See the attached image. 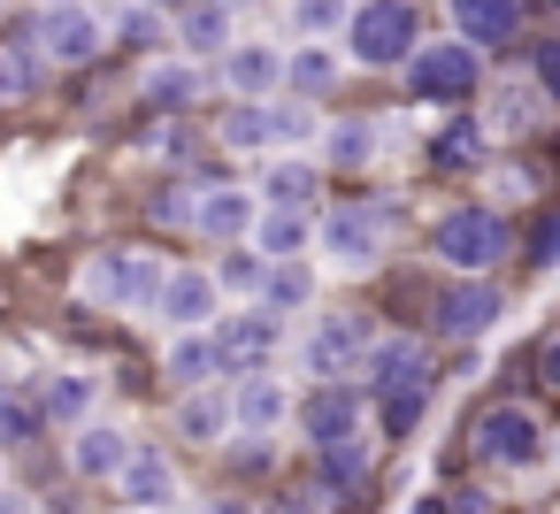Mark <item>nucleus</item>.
<instances>
[{
  "label": "nucleus",
  "mask_w": 560,
  "mask_h": 514,
  "mask_svg": "<svg viewBox=\"0 0 560 514\" xmlns=\"http://www.w3.org/2000/svg\"><path fill=\"white\" fill-rule=\"evenodd\" d=\"M476 154H483V124H468V116H453V124L430 139V162H438V170H476Z\"/></svg>",
  "instance_id": "obj_30"
},
{
  "label": "nucleus",
  "mask_w": 560,
  "mask_h": 514,
  "mask_svg": "<svg viewBox=\"0 0 560 514\" xmlns=\"http://www.w3.org/2000/svg\"><path fill=\"white\" fill-rule=\"evenodd\" d=\"M552 460H560V437H552Z\"/></svg>",
  "instance_id": "obj_45"
},
{
  "label": "nucleus",
  "mask_w": 560,
  "mask_h": 514,
  "mask_svg": "<svg viewBox=\"0 0 560 514\" xmlns=\"http://www.w3.org/2000/svg\"><path fill=\"white\" fill-rule=\"evenodd\" d=\"M200 62H154L147 70V85H139V101L147 108H185V101H200Z\"/></svg>",
  "instance_id": "obj_22"
},
{
  "label": "nucleus",
  "mask_w": 560,
  "mask_h": 514,
  "mask_svg": "<svg viewBox=\"0 0 560 514\" xmlns=\"http://www.w3.org/2000/svg\"><path fill=\"white\" fill-rule=\"evenodd\" d=\"M277 514H323V499H315V491H284Z\"/></svg>",
  "instance_id": "obj_41"
},
{
  "label": "nucleus",
  "mask_w": 560,
  "mask_h": 514,
  "mask_svg": "<svg viewBox=\"0 0 560 514\" xmlns=\"http://www.w3.org/2000/svg\"><path fill=\"white\" fill-rule=\"evenodd\" d=\"M116 483H124V499H131V506H147V514L177 499V468H170V453H162V445H131V453H124V468H116Z\"/></svg>",
  "instance_id": "obj_17"
},
{
  "label": "nucleus",
  "mask_w": 560,
  "mask_h": 514,
  "mask_svg": "<svg viewBox=\"0 0 560 514\" xmlns=\"http://www.w3.org/2000/svg\"><path fill=\"white\" fill-rule=\"evenodd\" d=\"M254 300H261V307H277V315H284V307H300V300H307V269H300V261L261 269V292H254Z\"/></svg>",
  "instance_id": "obj_33"
},
{
  "label": "nucleus",
  "mask_w": 560,
  "mask_h": 514,
  "mask_svg": "<svg viewBox=\"0 0 560 514\" xmlns=\"http://www.w3.org/2000/svg\"><path fill=\"white\" fill-rule=\"evenodd\" d=\"M376 147H384V131H376L369 116H346V124H330L323 162H330V170H369V162H376Z\"/></svg>",
  "instance_id": "obj_20"
},
{
  "label": "nucleus",
  "mask_w": 560,
  "mask_h": 514,
  "mask_svg": "<svg viewBox=\"0 0 560 514\" xmlns=\"http://www.w3.org/2000/svg\"><path fill=\"white\" fill-rule=\"evenodd\" d=\"M330 85H338L330 47H300V55H284V93H292V101H323Z\"/></svg>",
  "instance_id": "obj_24"
},
{
  "label": "nucleus",
  "mask_w": 560,
  "mask_h": 514,
  "mask_svg": "<svg viewBox=\"0 0 560 514\" xmlns=\"http://www.w3.org/2000/svg\"><path fill=\"white\" fill-rule=\"evenodd\" d=\"M483 85V70H476V47L468 39H415V55H407V93L415 101H468Z\"/></svg>",
  "instance_id": "obj_3"
},
{
  "label": "nucleus",
  "mask_w": 560,
  "mask_h": 514,
  "mask_svg": "<svg viewBox=\"0 0 560 514\" xmlns=\"http://www.w3.org/2000/svg\"><path fill=\"white\" fill-rule=\"evenodd\" d=\"M346 24H353V55L369 70L407 62L415 39H422V9H415V0H369V9H346Z\"/></svg>",
  "instance_id": "obj_2"
},
{
  "label": "nucleus",
  "mask_w": 560,
  "mask_h": 514,
  "mask_svg": "<svg viewBox=\"0 0 560 514\" xmlns=\"http://www.w3.org/2000/svg\"><path fill=\"white\" fill-rule=\"evenodd\" d=\"M162 277H170V269H162L154 254H124V246H108V254H93V261H85L78 292H85L93 307H154Z\"/></svg>",
  "instance_id": "obj_1"
},
{
  "label": "nucleus",
  "mask_w": 560,
  "mask_h": 514,
  "mask_svg": "<svg viewBox=\"0 0 560 514\" xmlns=\"http://www.w3.org/2000/svg\"><path fill=\"white\" fill-rule=\"evenodd\" d=\"M177 430H185V437H200V445H215V437L231 430V399H223V392H208V384H192V392H185V407H177Z\"/></svg>",
  "instance_id": "obj_25"
},
{
  "label": "nucleus",
  "mask_w": 560,
  "mask_h": 514,
  "mask_svg": "<svg viewBox=\"0 0 560 514\" xmlns=\"http://www.w3.org/2000/svg\"><path fill=\"white\" fill-rule=\"evenodd\" d=\"M529 261H560V215H545V223H537V238H529Z\"/></svg>",
  "instance_id": "obj_39"
},
{
  "label": "nucleus",
  "mask_w": 560,
  "mask_h": 514,
  "mask_svg": "<svg viewBox=\"0 0 560 514\" xmlns=\"http://www.w3.org/2000/svg\"><path fill=\"white\" fill-rule=\"evenodd\" d=\"M292 414V392L269 376V369H238V392H231V422L238 430H254V437H269L277 422Z\"/></svg>",
  "instance_id": "obj_14"
},
{
  "label": "nucleus",
  "mask_w": 560,
  "mask_h": 514,
  "mask_svg": "<svg viewBox=\"0 0 560 514\" xmlns=\"http://www.w3.org/2000/svg\"><path fill=\"white\" fill-rule=\"evenodd\" d=\"M537 453H545V430H537L529 407H483V414H476V460H491V468H529Z\"/></svg>",
  "instance_id": "obj_5"
},
{
  "label": "nucleus",
  "mask_w": 560,
  "mask_h": 514,
  "mask_svg": "<svg viewBox=\"0 0 560 514\" xmlns=\"http://www.w3.org/2000/svg\"><path fill=\"white\" fill-rule=\"evenodd\" d=\"M529 70H537V93H545V101H560V47H537V55H529Z\"/></svg>",
  "instance_id": "obj_38"
},
{
  "label": "nucleus",
  "mask_w": 560,
  "mask_h": 514,
  "mask_svg": "<svg viewBox=\"0 0 560 514\" xmlns=\"http://www.w3.org/2000/svg\"><path fill=\"white\" fill-rule=\"evenodd\" d=\"M93 392H101L93 376H55L39 414H47V422H85V414H93Z\"/></svg>",
  "instance_id": "obj_32"
},
{
  "label": "nucleus",
  "mask_w": 560,
  "mask_h": 514,
  "mask_svg": "<svg viewBox=\"0 0 560 514\" xmlns=\"http://www.w3.org/2000/svg\"><path fill=\"white\" fill-rule=\"evenodd\" d=\"M537 376H545V384H552V392H560V338H552V346H545V361H537Z\"/></svg>",
  "instance_id": "obj_42"
},
{
  "label": "nucleus",
  "mask_w": 560,
  "mask_h": 514,
  "mask_svg": "<svg viewBox=\"0 0 560 514\" xmlns=\"http://www.w3.org/2000/svg\"><path fill=\"white\" fill-rule=\"evenodd\" d=\"M223 85L238 101H277L284 93V55L277 47H254V39H231L223 47Z\"/></svg>",
  "instance_id": "obj_11"
},
{
  "label": "nucleus",
  "mask_w": 560,
  "mask_h": 514,
  "mask_svg": "<svg viewBox=\"0 0 560 514\" xmlns=\"http://www.w3.org/2000/svg\"><path fill=\"white\" fill-rule=\"evenodd\" d=\"M124 453H131V437H124L116 422H85V430L70 437V468H78V476H116Z\"/></svg>",
  "instance_id": "obj_19"
},
{
  "label": "nucleus",
  "mask_w": 560,
  "mask_h": 514,
  "mask_svg": "<svg viewBox=\"0 0 560 514\" xmlns=\"http://www.w3.org/2000/svg\"><path fill=\"white\" fill-rule=\"evenodd\" d=\"M101 16L93 9H78V0H55V9L39 16V55L47 62H62V70H85L93 55H101Z\"/></svg>",
  "instance_id": "obj_6"
},
{
  "label": "nucleus",
  "mask_w": 560,
  "mask_h": 514,
  "mask_svg": "<svg viewBox=\"0 0 560 514\" xmlns=\"http://www.w3.org/2000/svg\"><path fill=\"white\" fill-rule=\"evenodd\" d=\"M361 346H369V323L346 307V315H323L315 330H307V369L315 376H346L353 361H361Z\"/></svg>",
  "instance_id": "obj_13"
},
{
  "label": "nucleus",
  "mask_w": 560,
  "mask_h": 514,
  "mask_svg": "<svg viewBox=\"0 0 560 514\" xmlns=\"http://www.w3.org/2000/svg\"><path fill=\"white\" fill-rule=\"evenodd\" d=\"M246 231H254L261 261H292V254L307 246V215H300V208H261V215H254Z\"/></svg>",
  "instance_id": "obj_21"
},
{
  "label": "nucleus",
  "mask_w": 560,
  "mask_h": 514,
  "mask_svg": "<svg viewBox=\"0 0 560 514\" xmlns=\"http://www.w3.org/2000/svg\"><path fill=\"white\" fill-rule=\"evenodd\" d=\"M215 300H223V284H215L208 269H170L162 292H154V307H162L177 330H208V323H215Z\"/></svg>",
  "instance_id": "obj_12"
},
{
  "label": "nucleus",
  "mask_w": 560,
  "mask_h": 514,
  "mask_svg": "<svg viewBox=\"0 0 560 514\" xmlns=\"http://www.w3.org/2000/svg\"><path fill=\"white\" fill-rule=\"evenodd\" d=\"M246 223H254V192H238V185H208L192 200V231L200 238H246Z\"/></svg>",
  "instance_id": "obj_18"
},
{
  "label": "nucleus",
  "mask_w": 560,
  "mask_h": 514,
  "mask_svg": "<svg viewBox=\"0 0 560 514\" xmlns=\"http://www.w3.org/2000/svg\"><path fill=\"white\" fill-rule=\"evenodd\" d=\"M361 369H369V392L422 384V376H430V346H422V338H369V346H361Z\"/></svg>",
  "instance_id": "obj_16"
},
{
  "label": "nucleus",
  "mask_w": 560,
  "mask_h": 514,
  "mask_svg": "<svg viewBox=\"0 0 560 514\" xmlns=\"http://www.w3.org/2000/svg\"><path fill=\"white\" fill-rule=\"evenodd\" d=\"M124 514H147V506H124Z\"/></svg>",
  "instance_id": "obj_46"
},
{
  "label": "nucleus",
  "mask_w": 560,
  "mask_h": 514,
  "mask_svg": "<svg viewBox=\"0 0 560 514\" xmlns=\"http://www.w3.org/2000/svg\"><path fill=\"white\" fill-rule=\"evenodd\" d=\"M116 32H124L131 47H162V16L147 9V0H124V16H116Z\"/></svg>",
  "instance_id": "obj_35"
},
{
  "label": "nucleus",
  "mask_w": 560,
  "mask_h": 514,
  "mask_svg": "<svg viewBox=\"0 0 560 514\" xmlns=\"http://www.w3.org/2000/svg\"><path fill=\"white\" fill-rule=\"evenodd\" d=\"M422 407H430V376H422V384H392V392H376V422H384V437H407V430L422 422Z\"/></svg>",
  "instance_id": "obj_27"
},
{
  "label": "nucleus",
  "mask_w": 560,
  "mask_h": 514,
  "mask_svg": "<svg viewBox=\"0 0 560 514\" xmlns=\"http://www.w3.org/2000/svg\"><path fill=\"white\" fill-rule=\"evenodd\" d=\"M39 70H47L39 39H16V47H0V101H32V93H39Z\"/></svg>",
  "instance_id": "obj_26"
},
{
  "label": "nucleus",
  "mask_w": 560,
  "mask_h": 514,
  "mask_svg": "<svg viewBox=\"0 0 560 514\" xmlns=\"http://www.w3.org/2000/svg\"><path fill=\"white\" fill-rule=\"evenodd\" d=\"M32 430H39V407L16 399V392H0V445H24Z\"/></svg>",
  "instance_id": "obj_34"
},
{
  "label": "nucleus",
  "mask_w": 560,
  "mask_h": 514,
  "mask_svg": "<svg viewBox=\"0 0 560 514\" xmlns=\"http://www.w3.org/2000/svg\"><path fill=\"white\" fill-rule=\"evenodd\" d=\"M47 9H55V0H47Z\"/></svg>",
  "instance_id": "obj_47"
},
{
  "label": "nucleus",
  "mask_w": 560,
  "mask_h": 514,
  "mask_svg": "<svg viewBox=\"0 0 560 514\" xmlns=\"http://www.w3.org/2000/svg\"><path fill=\"white\" fill-rule=\"evenodd\" d=\"M415 514H445V499H415Z\"/></svg>",
  "instance_id": "obj_44"
},
{
  "label": "nucleus",
  "mask_w": 560,
  "mask_h": 514,
  "mask_svg": "<svg viewBox=\"0 0 560 514\" xmlns=\"http://www.w3.org/2000/svg\"><path fill=\"white\" fill-rule=\"evenodd\" d=\"M223 147H238V154H254V147H277V131H269V101H238L231 116H223V131H215Z\"/></svg>",
  "instance_id": "obj_29"
},
{
  "label": "nucleus",
  "mask_w": 560,
  "mask_h": 514,
  "mask_svg": "<svg viewBox=\"0 0 560 514\" xmlns=\"http://www.w3.org/2000/svg\"><path fill=\"white\" fill-rule=\"evenodd\" d=\"M116 9H124V0H116Z\"/></svg>",
  "instance_id": "obj_48"
},
{
  "label": "nucleus",
  "mask_w": 560,
  "mask_h": 514,
  "mask_svg": "<svg viewBox=\"0 0 560 514\" xmlns=\"http://www.w3.org/2000/svg\"><path fill=\"white\" fill-rule=\"evenodd\" d=\"M0 514H32V506H24V499H9V491H0Z\"/></svg>",
  "instance_id": "obj_43"
},
{
  "label": "nucleus",
  "mask_w": 560,
  "mask_h": 514,
  "mask_svg": "<svg viewBox=\"0 0 560 514\" xmlns=\"http://www.w3.org/2000/svg\"><path fill=\"white\" fill-rule=\"evenodd\" d=\"M177 32H185L192 55H223V47H231V9H223V0H200V9H185Z\"/></svg>",
  "instance_id": "obj_28"
},
{
  "label": "nucleus",
  "mask_w": 560,
  "mask_h": 514,
  "mask_svg": "<svg viewBox=\"0 0 560 514\" xmlns=\"http://www.w3.org/2000/svg\"><path fill=\"white\" fill-rule=\"evenodd\" d=\"M315 170L307 162H277V170H261V192H269V208H307L315 200Z\"/></svg>",
  "instance_id": "obj_31"
},
{
  "label": "nucleus",
  "mask_w": 560,
  "mask_h": 514,
  "mask_svg": "<svg viewBox=\"0 0 560 514\" xmlns=\"http://www.w3.org/2000/svg\"><path fill=\"white\" fill-rule=\"evenodd\" d=\"M261 269H269V261H254V254H223L215 284H223V292H261Z\"/></svg>",
  "instance_id": "obj_36"
},
{
  "label": "nucleus",
  "mask_w": 560,
  "mask_h": 514,
  "mask_svg": "<svg viewBox=\"0 0 560 514\" xmlns=\"http://www.w3.org/2000/svg\"><path fill=\"white\" fill-rule=\"evenodd\" d=\"M300 430H307V445H315V453H323V445L361 437V392H353V384H338V376H323V384L300 399Z\"/></svg>",
  "instance_id": "obj_8"
},
{
  "label": "nucleus",
  "mask_w": 560,
  "mask_h": 514,
  "mask_svg": "<svg viewBox=\"0 0 560 514\" xmlns=\"http://www.w3.org/2000/svg\"><path fill=\"white\" fill-rule=\"evenodd\" d=\"M445 514H491V499L468 483V491H453V506H445Z\"/></svg>",
  "instance_id": "obj_40"
},
{
  "label": "nucleus",
  "mask_w": 560,
  "mask_h": 514,
  "mask_svg": "<svg viewBox=\"0 0 560 514\" xmlns=\"http://www.w3.org/2000/svg\"><path fill=\"white\" fill-rule=\"evenodd\" d=\"M453 9V32L468 47H514L522 39V0H445Z\"/></svg>",
  "instance_id": "obj_15"
},
{
  "label": "nucleus",
  "mask_w": 560,
  "mask_h": 514,
  "mask_svg": "<svg viewBox=\"0 0 560 514\" xmlns=\"http://www.w3.org/2000/svg\"><path fill=\"white\" fill-rule=\"evenodd\" d=\"M499 254H506V215H491V208H453V215L438 223V261H445V269L483 277Z\"/></svg>",
  "instance_id": "obj_4"
},
{
  "label": "nucleus",
  "mask_w": 560,
  "mask_h": 514,
  "mask_svg": "<svg viewBox=\"0 0 560 514\" xmlns=\"http://www.w3.org/2000/svg\"><path fill=\"white\" fill-rule=\"evenodd\" d=\"M323 254L338 269H369L384 254V208H330L323 215Z\"/></svg>",
  "instance_id": "obj_10"
},
{
  "label": "nucleus",
  "mask_w": 560,
  "mask_h": 514,
  "mask_svg": "<svg viewBox=\"0 0 560 514\" xmlns=\"http://www.w3.org/2000/svg\"><path fill=\"white\" fill-rule=\"evenodd\" d=\"M506 315V300H499V284L491 277H460V284H445L438 292V338H483L491 323Z\"/></svg>",
  "instance_id": "obj_7"
},
{
  "label": "nucleus",
  "mask_w": 560,
  "mask_h": 514,
  "mask_svg": "<svg viewBox=\"0 0 560 514\" xmlns=\"http://www.w3.org/2000/svg\"><path fill=\"white\" fill-rule=\"evenodd\" d=\"M170 376L192 392V384H215L223 376V353H215V330H185L177 346H170Z\"/></svg>",
  "instance_id": "obj_23"
},
{
  "label": "nucleus",
  "mask_w": 560,
  "mask_h": 514,
  "mask_svg": "<svg viewBox=\"0 0 560 514\" xmlns=\"http://www.w3.org/2000/svg\"><path fill=\"white\" fill-rule=\"evenodd\" d=\"M277 338H284V323H277V307H246V315H215V353H223V369H261L269 353H277Z\"/></svg>",
  "instance_id": "obj_9"
},
{
  "label": "nucleus",
  "mask_w": 560,
  "mask_h": 514,
  "mask_svg": "<svg viewBox=\"0 0 560 514\" xmlns=\"http://www.w3.org/2000/svg\"><path fill=\"white\" fill-rule=\"evenodd\" d=\"M338 16H346V0H292V24L300 32H330Z\"/></svg>",
  "instance_id": "obj_37"
}]
</instances>
